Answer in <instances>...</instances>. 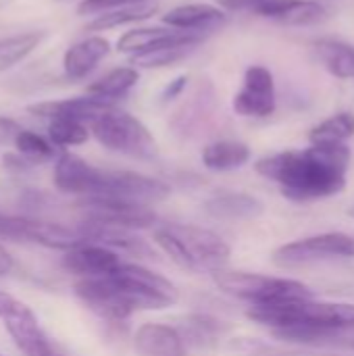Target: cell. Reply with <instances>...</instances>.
I'll return each mask as SVG.
<instances>
[{
    "label": "cell",
    "mask_w": 354,
    "mask_h": 356,
    "mask_svg": "<svg viewBox=\"0 0 354 356\" xmlns=\"http://www.w3.org/2000/svg\"><path fill=\"white\" fill-rule=\"evenodd\" d=\"M353 152L346 144H311L305 150H284L263 156L255 171L280 186L292 202H313L346 190Z\"/></svg>",
    "instance_id": "1"
},
{
    "label": "cell",
    "mask_w": 354,
    "mask_h": 356,
    "mask_svg": "<svg viewBox=\"0 0 354 356\" xmlns=\"http://www.w3.org/2000/svg\"><path fill=\"white\" fill-rule=\"evenodd\" d=\"M77 300L106 321H125L138 311H163L179 300V292L161 273L138 263L121 267L104 277L79 280L73 286Z\"/></svg>",
    "instance_id": "2"
},
{
    "label": "cell",
    "mask_w": 354,
    "mask_h": 356,
    "mask_svg": "<svg viewBox=\"0 0 354 356\" xmlns=\"http://www.w3.org/2000/svg\"><path fill=\"white\" fill-rule=\"evenodd\" d=\"M246 317L269 327L288 342H325L354 330V305L348 302H273L248 305Z\"/></svg>",
    "instance_id": "3"
},
{
    "label": "cell",
    "mask_w": 354,
    "mask_h": 356,
    "mask_svg": "<svg viewBox=\"0 0 354 356\" xmlns=\"http://www.w3.org/2000/svg\"><path fill=\"white\" fill-rule=\"evenodd\" d=\"M154 242L179 269L190 273H215L227 267L232 257L230 244L219 234L198 225H159Z\"/></svg>",
    "instance_id": "4"
},
{
    "label": "cell",
    "mask_w": 354,
    "mask_h": 356,
    "mask_svg": "<svg viewBox=\"0 0 354 356\" xmlns=\"http://www.w3.org/2000/svg\"><path fill=\"white\" fill-rule=\"evenodd\" d=\"M215 286L248 305H273V302H296L313 300V290L290 277H273L263 273L238 271V269H217L211 273Z\"/></svg>",
    "instance_id": "5"
},
{
    "label": "cell",
    "mask_w": 354,
    "mask_h": 356,
    "mask_svg": "<svg viewBox=\"0 0 354 356\" xmlns=\"http://www.w3.org/2000/svg\"><path fill=\"white\" fill-rule=\"evenodd\" d=\"M92 136L111 152L138 161H156L159 144L148 127L134 115L113 106L90 123Z\"/></svg>",
    "instance_id": "6"
},
{
    "label": "cell",
    "mask_w": 354,
    "mask_h": 356,
    "mask_svg": "<svg viewBox=\"0 0 354 356\" xmlns=\"http://www.w3.org/2000/svg\"><path fill=\"white\" fill-rule=\"evenodd\" d=\"M271 259L277 267L284 269L354 259V236L344 232H328L300 238L275 248Z\"/></svg>",
    "instance_id": "7"
},
{
    "label": "cell",
    "mask_w": 354,
    "mask_h": 356,
    "mask_svg": "<svg viewBox=\"0 0 354 356\" xmlns=\"http://www.w3.org/2000/svg\"><path fill=\"white\" fill-rule=\"evenodd\" d=\"M0 238L13 242H29L50 250H73L81 244H88L81 236L79 227H69L63 223L52 221H38L19 215H4L0 213Z\"/></svg>",
    "instance_id": "8"
},
{
    "label": "cell",
    "mask_w": 354,
    "mask_h": 356,
    "mask_svg": "<svg viewBox=\"0 0 354 356\" xmlns=\"http://www.w3.org/2000/svg\"><path fill=\"white\" fill-rule=\"evenodd\" d=\"M171 194V188L156 179L134 171H100L96 194L90 198H117L138 204H156L167 200Z\"/></svg>",
    "instance_id": "9"
},
{
    "label": "cell",
    "mask_w": 354,
    "mask_h": 356,
    "mask_svg": "<svg viewBox=\"0 0 354 356\" xmlns=\"http://www.w3.org/2000/svg\"><path fill=\"white\" fill-rule=\"evenodd\" d=\"M79 209L86 221L106 223L134 232L159 227V215L148 204H138L117 198H83Z\"/></svg>",
    "instance_id": "10"
},
{
    "label": "cell",
    "mask_w": 354,
    "mask_h": 356,
    "mask_svg": "<svg viewBox=\"0 0 354 356\" xmlns=\"http://www.w3.org/2000/svg\"><path fill=\"white\" fill-rule=\"evenodd\" d=\"M277 108L273 73L263 65H250L244 71L242 88L234 96V111L240 117L267 119Z\"/></svg>",
    "instance_id": "11"
},
{
    "label": "cell",
    "mask_w": 354,
    "mask_h": 356,
    "mask_svg": "<svg viewBox=\"0 0 354 356\" xmlns=\"http://www.w3.org/2000/svg\"><path fill=\"white\" fill-rule=\"evenodd\" d=\"M207 35L202 33H192V31H182L173 27H138L131 31H125L117 40V50L129 56L175 46V44H202Z\"/></svg>",
    "instance_id": "12"
},
{
    "label": "cell",
    "mask_w": 354,
    "mask_h": 356,
    "mask_svg": "<svg viewBox=\"0 0 354 356\" xmlns=\"http://www.w3.org/2000/svg\"><path fill=\"white\" fill-rule=\"evenodd\" d=\"M100 171L102 169L90 165L81 156L71 154V152H63L61 156H56L52 181H54L56 190H61L65 194L90 198L96 194Z\"/></svg>",
    "instance_id": "13"
},
{
    "label": "cell",
    "mask_w": 354,
    "mask_h": 356,
    "mask_svg": "<svg viewBox=\"0 0 354 356\" xmlns=\"http://www.w3.org/2000/svg\"><path fill=\"white\" fill-rule=\"evenodd\" d=\"M2 325L23 356H56L40 327L35 313L25 302H21L13 315L2 319Z\"/></svg>",
    "instance_id": "14"
},
{
    "label": "cell",
    "mask_w": 354,
    "mask_h": 356,
    "mask_svg": "<svg viewBox=\"0 0 354 356\" xmlns=\"http://www.w3.org/2000/svg\"><path fill=\"white\" fill-rule=\"evenodd\" d=\"M77 227H79V232L88 244H100V246H106L115 252L119 250V252H125V254L138 257V259H152L154 257V252L146 244V240H142L134 229L115 227V225L96 223V221H86V219Z\"/></svg>",
    "instance_id": "15"
},
{
    "label": "cell",
    "mask_w": 354,
    "mask_h": 356,
    "mask_svg": "<svg viewBox=\"0 0 354 356\" xmlns=\"http://www.w3.org/2000/svg\"><path fill=\"white\" fill-rule=\"evenodd\" d=\"M121 263L123 261L115 250L100 244H81L73 250H67L63 257V267L81 280L111 275L121 267Z\"/></svg>",
    "instance_id": "16"
},
{
    "label": "cell",
    "mask_w": 354,
    "mask_h": 356,
    "mask_svg": "<svg viewBox=\"0 0 354 356\" xmlns=\"http://www.w3.org/2000/svg\"><path fill=\"white\" fill-rule=\"evenodd\" d=\"M115 102L96 98L92 94L77 96V98H67V100H48V102H38L31 104L27 111L35 117L42 119H75L86 125H90L94 119H98L102 113L113 108Z\"/></svg>",
    "instance_id": "17"
},
{
    "label": "cell",
    "mask_w": 354,
    "mask_h": 356,
    "mask_svg": "<svg viewBox=\"0 0 354 356\" xmlns=\"http://www.w3.org/2000/svg\"><path fill=\"white\" fill-rule=\"evenodd\" d=\"M163 23L173 29L192 31V33H213L227 23V15L223 8L213 4H182L163 15Z\"/></svg>",
    "instance_id": "18"
},
{
    "label": "cell",
    "mask_w": 354,
    "mask_h": 356,
    "mask_svg": "<svg viewBox=\"0 0 354 356\" xmlns=\"http://www.w3.org/2000/svg\"><path fill=\"white\" fill-rule=\"evenodd\" d=\"M134 348L140 356H188L179 332L165 323H144L136 330Z\"/></svg>",
    "instance_id": "19"
},
{
    "label": "cell",
    "mask_w": 354,
    "mask_h": 356,
    "mask_svg": "<svg viewBox=\"0 0 354 356\" xmlns=\"http://www.w3.org/2000/svg\"><path fill=\"white\" fill-rule=\"evenodd\" d=\"M111 52V42L102 35H90L73 44L63 56V71L69 79L79 81L88 77Z\"/></svg>",
    "instance_id": "20"
},
{
    "label": "cell",
    "mask_w": 354,
    "mask_h": 356,
    "mask_svg": "<svg viewBox=\"0 0 354 356\" xmlns=\"http://www.w3.org/2000/svg\"><path fill=\"white\" fill-rule=\"evenodd\" d=\"M204 211L219 221H252L265 213V204L244 192H219L204 202Z\"/></svg>",
    "instance_id": "21"
},
{
    "label": "cell",
    "mask_w": 354,
    "mask_h": 356,
    "mask_svg": "<svg viewBox=\"0 0 354 356\" xmlns=\"http://www.w3.org/2000/svg\"><path fill=\"white\" fill-rule=\"evenodd\" d=\"M259 17L286 25H315L328 19V8L319 0H273Z\"/></svg>",
    "instance_id": "22"
},
{
    "label": "cell",
    "mask_w": 354,
    "mask_h": 356,
    "mask_svg": "<svg viewBox=\"0 0 354 356\" xmlns=\"http://www.w3.org/2000/svg\"><path fill=\"white\" fill-rule=\"evenodd\" d=\"M317 60L338 79H354V46L336 38H321L313 42Z\"/></svg>",
    "instance_id": "23"
},
{
    "label": "cell",
    "mask_w": 354,
    "mask_h": 356,
    "mask_svg": "<svg viewBox=\"0 0 354 356\" xmlns=\"http://www.w3.org/2000/svg\"><path fill=\"white\" fill-rule=\"evenodd\" d=\"M250 161V148L238 140H217L202 148V165L209 171L225 173L244 167Z\"/></svg>",
    "instance_id": "24"
},
{
    "label": "cell",
    "mask_w": 354,
    "mask_h": 356,
    "mask_svg": "<svg viewBox=\"0 0 354 356\" xmlns=\"http://www.w3.org/2000/svg\"><path fill=\"white\" fill-rule=\"evenodd\" d=\"M175 330L179 332L186 346H194V348L215 346L225 332V327L219 319H215L211 315H200V313L184 317Z\"/></svg>",
    "instance_id": "25"
},
{
    "label": "cell",
    "mask_w": 354,
    "mask_h": 356,
    "mask_svg": "<svg viewBox=\"0 0 354 356\" xmlns=\"http://www.w3.org/2000/svg\"><path fill=\"white\" fill-rule=\"evenodd\" d=\"M140 73L136 67H117L113 71H108L106 75L98 77L94 83L88 86V94L108 100V102H119L121 98H125L138 83Z\"/></svg>",
    "instance_id": "26"
},
{
    "label": "cell",
    "mask_w": 354,
    "mask_h": 356,
    "mask_svg": "<svg viewBox=\"0 0 354 356\" xmlns=\"http://www.w3.org/2000/svg\"><path fill=\"white\" fill-rule=\"evenodd\" d=\"M156 13H159V2L156 0H148V2H140V4H129V6H121V8H113V10H106V13L96 15L86 25V29L88 31L115 29V27H121V25L146 21V19H150Z\"/></svg>",
    "instance_id": "27"
},
{
    "label": "cell",
    "mask_w": 354,
    "mask_h": 356,
    "mask_svg": "<svg viewBox=\"0 0 354 356\" xmlns=\"http://www.w3.org/2000/svg\"><path fill=\"white\" fill-rule=\"evenodd\" d=\"M46 33L40 29L33 31H21L15 35H6L0 40V71H8L15 65H19L23 58H27L42 42Z\"/></svg>",
    "instance_id": "28"
},
{
    "label": "cell",
    "mask_w": 354,
    "mask_h": 356,
    "mask_svg": "<svg viewBox=\"0 0 354 356\" xmlns=\"http://www.w3.org/2000/svg\"><path fill=\"white\" fill-rule=\"evenodd\" d=\"M354 136V115L348 111L336 113L309 131L311 144H346Z\"/></svg>",
    "instance_id": "29"
},
{
    "label": "cell",
    "mask_w": 354,
    "mask_h": 356,
    "mask_svg": "<svg viewBox=\"0 0 354 356\" xmlns=\"http://www.w3.org/2000/svg\"><path fill=\"white\" fill-rule=\"evenodd\" d=\"M90 129L86 123L75 119H50L48 121V140L56 148H73L81 146L90 138Z\"/></svg>",
    "instance_id": "30"
},
{
    "label": "cell",
    "mask_w": 354,
    "mask_h": 356,
    "mask_svg": "<svg viewBox=\"0 0 354 356\" xmlns=\"http://www.w3.org/2000/svg\"><path fill=\"white\" fill-rule=\"evenodd\" d=\"M200 44H175L150 52H142L131 56V65L142 67V69H159V67H171L184 58H188Z\"/></svg>",
    "instance_id": "31"
},
{
    "label": "cell",
    "mask_w": 354,
    "mask_h": 356,
    "mask_svg": "<svg viewBox=\"0 0 354 356\" xmlns=\"http://www.w3.org/2000/svg\"><path fill=\"white\" fill-rule=\"evenodd\" d=\"M13 146L31 165H40V163L52 161L56 156V146L48 138H44V136H40L35 131H29V129H23L17 136V140H15Z\"/></svg>",
    "instance_id": "32"
},
{
    "label": "cell",
    "mask_w": 354,
    "mask_h": 356,
    "mask_svg": "<svg viewBox=\"0 0 354 356\" xmlns=\"http://www.w3.org/2000/svg\"><path fill=\"white\" fill-rule=\"evenodd\" d=\"M140 2H148V0H83L77 4V13L79 15H100V13L113 10V8L140 4Z\"/></svg>",
    "instance_id": "33"
},
{
    "label": "cell",
    "mask_w": 354,
    "mask_h": 356,
    "mask_svg": "<svg viewBox=\"0 0 354 356\" xmlns=\"http://www.w3.org/2000/svg\"><path fill=\"white\" fill-rule=\"evenodd\" d=\"M219 8L230 10V13H255L261 15V10L273 2V0H215Z\"/></svg>",
    "instance_id": "34"
},
{
    "label": "cell",
    "mask_w": 354,
    "mask_h": 356,
    "mask_svg": "<svg viewBox=\"0 0 354 356\" xmlns=\"http://www.w3.org/2000/svg\"><path fill=\"white\" fill-rule=\"evenodd\" d=\"M21 131H23V127L15 119L0 115V144H15V140Z\"/></svg>",
    "instance_id": "35"
},
{
    "label": "cell",
    "mask_w": 354,
    "mask_h": 356,
    "mask_svg": "<svg viewBox=\"0 0 354 356\" xmlns=\"http://www.w3.org/2000/svg\"><path fill=\"white\" fill-rule=\"evenodd\" d=\"M186 86H188V75H179V77H175V79H173V81H169V86L163 90L161 100H163V102H169V100L177 98V96L186 90Z\"/></svg>",
    "instance_id": "36"
},
{
    "label": "cell",
    "mask_w": 354,
    "mask_h": 356,
    "mask_svg": "<svg viewBox=\"0 0 354 356\" xmlns=\"http://www.w3.org/2000/svg\"><path fill=\"white\" fill-rule=\"evenodd\" d=\"M19 307H21V300L19 298L10 296L6 292H0V321L6 319L8 315H13Z\"/></svg>",
    "instance_id": "37"
},
{
    "label": "cell",
    "mask_w": 354,
    "mask_h": 356,
    "mask_svg": "<svg viewBox=\"0 0 354 356\" xmlns=\"http://www.w3.org/2000/svg\"><path fill=\"white\" fill-rule=\"evenodd\" d=\"M10 269H13V259H10V254L0 246V277L6 275Z\"/></svg>",
    "instance_id": "38"
},
{
    "label": "cell",
    "mask_w": 354,
    "mask_h": 356,
    "mask_svg": "<svg viewBox=\"0 0 354 356\" xmlns=\"http://www.w3.org/2000/svg\"><path fill=\"white\" fill-rule=\"evenodd\" d=\"M348 215H351V217H353V219H354V204H353V207H351V209H348Z\"/></svg>",
    "instance_id": "39"
},
{
    "label": "cell",
    "mask_w": 354,
    "mask_h": 356,
    "mask_svg": "<svg viewBox=\"0 0 354 356\" xmlns=\"http://www.w3.org/2000/svg\"><path fill=\"white\" fill-rule=\"evenodd\" d=\"M58 2H73V0H58ZM79 2H83V0H77V4H79Z\"/></svg>",
    "instance_id": "40"
},
{
    "label": "cell",
    "mask_w": 354,
    "mask_h": 356,
    "mask_svg": "<svg viewBox=\"0 0 354 356\" xmlns=\"http://www.w3.org/2000/svg\"><path fill=\"white\" fill-rule=\"evenodd\" d=\"M351 346H353V348H354V340H353V342H351Z\"/></svg>",
    "instance_id": "41"
},
{
    "label": "cell",
    "mask_w": 354,
    "mask_h": 356,
    "mask_svg": "<svg viewBox=\"0 0 354 356\" xmlns=\"http://www.w3.org/2000/svg\"><path fill=\"white\" fill-rule=\"evenodd\" d=\"M0 356H4V355H0Z\"/></svg>",
    "instance_id": "42"
},
{
    "label": "cell",
    "mask_w": 354,
    "mask_h": 356,
    "mask_svg": "<svg viewBox=\"0 0 354 356\" xmlns=\"http://www.w3.org/2000/svg\"><path fill=\"white\" fill-rule=\"evenodd\" d=\"M56 356H58V355H56Z\"/></svg>",
    "instance_id": "43"
}]
</instances>
